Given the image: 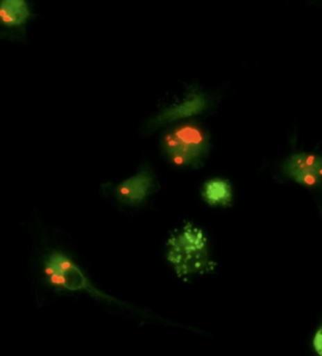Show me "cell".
Listing matches in <instances>:
<instances>
[{
	"label": "cell",
	"instance_id": "cell-1",
	"mask_svg": "<svg viewBox=\"0 0 322 356\" xmlns=\"http://www.w3.org/2000/svg\"><path fill=\"white\" fill-rule=\"evenodd\" d=\"M167 259L179 277L205 274L214 270L207 239L199 228L187 223L168 240Z\"/></svg>",
	"mask_w": 322,
	"mask_h": 356
},
{
	"label": "cell",
	"instance_id": "cell-2",
	"mask_svg": "<svg viewBox=\"0 0 322 356\" xmlns=\"http://www.w3.org/2000/svg\"><path fill=\"white\" fill-rule=\"evenodd\" d=\"M161 147L176 167H197L207 157L210 136L198 124L180 123L166 131Z\"/></svg>",
	"mask_w": 322,
	"mask_h": 356
},
{
	"label": "cell",
	"instance_id": "cell-3",
	"mask_svg": "<svg viewBox=\"0 0 322 356\" xmlns=\"http://www.w3.org/2000/svg\"><path fill=\"white\" fill-rule=\"evenodd\" d=\"M42 266L44 284L58 292L86 291L101 300H115L94 287L74 261L59 250L44 255Z\"/></svg>",
	"mask_w": 322,
	"mask_h": 356
},
{
	"label": "cell",
	"instance_id": "cell-4",
	"mask_svg": "<svg viewBox=\"0 0 322 356\" xmlns=\"http://www.w3.org/2000/svg\"><path fill=\"white\" fill-rule=\"evenodd\" d=\"M210 106L207 97L202 92L192 90L183 100L161 111L149 121L146 130L155 131L169 123L204 113Z\"/></svg>",
	"mask_w": 322,
	"mask_h": 356
},
{
	"label": "cell",
	"instance_id": "cell-5",
	"mask_svg": "<svg viewBox=\"0 0 322 356\" xmlns=\"http://www.w3.org/2000/svg\"><path fill=\"white\" fill-rule=\"evenodd\" d=\"M31 15L26 0H0V38L21 40Z\"/></svg>",
	"mask_w": 322,
	"mask_h": 356
},
{
	"label": "cell",
	"instance_id": "cell-6",
	"mask_svg": "<svg viewBox=\"0 0 322 356\" xmlns=\"http://www.w3.org/2000/svg\"><path fill=\"white\" fill-rule=\"evenodd\" d=\"M155 189H157V181L154 174L149 168H144L135 176L116 186L113 193L124 204L139 205L154 193Z\"/></svg>",
	"mask_w": 322,
	"mask_h": 356
},
{
	"label": "cell",
	"instance_id": "cell-7",
	"mask_svg": "<svg viewBox=\"0 0 322 356\" xmlns=\"http://www.w3.org/2000/svg\"><path fill=\"white\" fill-rule=\"evenodd\" d=\"M284 171L287 176L292 179L303 176L322 179V157L308 154L292 155L285 163Z\"/></svg>",
	"mask_w": 322,
	"mask_h": 356
},
{
	"label": "cell",
	"instance_id": "cell-8",
	"mask_svg": "<svg viewBox=\"0 0 322 356\" xmlns=\"http://www.w3.org/2000/svg\"><path fill=\"white\" fill-rule=\"evenodd\" d=\"M203 197L208 204L227 207L230 204L232 200L230 184L219 179L207 181L203 190Z\"/></svg>",
	"mask_w": 322,
	"mask_h": 356
},
{
	"label": "cell",
	"instance_id": "cell-9",
	"mask_svg": "<svg viewBox=\"0 0 322 356\" xmlns=\"http://www.w3.org/2000/svg\"><path fill=\"white\" fill-rule=\"evenodd\" d=\"M313 345L316 352L322 356V327L316 332V336L314 337Z\"/></svg>",
	"mask_w": 322,
	"mask_h": 356
}]
</instances>
